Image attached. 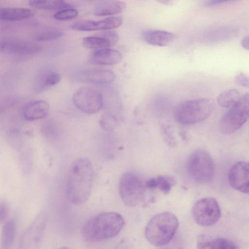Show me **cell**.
I'll return each instance as SVG.
<instances>
[{
    "instance_id": "1",
    "label": "cell",
    "mask_w": 249,
    "mask_h": 249,
    "mask_svg": "<svg viewBox=\"0 0 249 249\" xmlns=\"http://www.w3.org/2000/svg\"><path fill=\"white\" fill-rule=\"evenodd\" d=\"M94 170L87 158L76 159L70 167L66 184V194L69 201L76 205L85 203L92 190Z\"/></svg>"
},
{
    "instance_id": "2",
    "label": "cell",
    "mask_w": 249,
    "mask_h": 249,
    "mask_svg": "<svg viewBox=\"0 0 249 249\" xmlns=\"http://www.w3.org/2000/svg\"><path fill=\"white\" fill-rule=\"evenodd\" d=\"M125 222L123 216L116 212H106L88 220L82 229V235L88 241L99 242L118 234Z\"/></svg>"
},
{
    "instance_id": "3",
    "label": "cell",
    "mask_w": 249,
    "mask_h": 249,
    "mask_svg": "<svg viewBox=\"0 0 249 249\" xmlns=\"http://www.w3.org/2000/svg\"><path fill=\"white\" fill-rule=\"evenodd\" d=\"M177 217L169 212L154 215L146 225L144 234L147 240L159 247L168 244L173 238L178 228Z\"/></svg>"
},
{
    "instance_id": "4",
    "label": "cell",
    "mask_w": 249,
    "mask_h": 249,
    "mask_svg": "<svg viewBox=\"0 0 249 249\" xmlns=\"http://www.w3.org/2000/svg\"><path fill=\"white\" fill-rule=\"evenodd\" d=\"M213 109V103L209 99H195L178 104L173 115L175 120L180 124H193L208 118Z\"/></svg>"
},
{
    "instance_id": "5",
    "label": "cell",
    "mask_w": 249,
    "mask_h": 249,
    "mask_svg": "<svg viewBox=\"0 0 249 249\" xmlns=\"http://www.w3.org/2000/svg\"><path fill=\"white\" fill-rule=\"evenodd\" d=\"M187 169L193 179L200 183H206L213 178L215 166L210 154L204 149H199L190 156Z\"/></svg>"
},
{
    "instance_id": "6",
    "label": "cell",
    "mask_w": 249,
    "mask_h": 249,
    "mask_svg": "<svg viewBox=\"0 0 249 249\" xmlns=\"http://www.w3.org/2000/svg\"><path fill=\"white\" fill-rule=\"evenodd\" d=\"M146 187L142 178L136 174L127 172L121 178L119 192L124 203L128 207H135L144 200Z\"/></svg>"
},
{
    "instance_id": "7",
    "label": "cell",
    "mask_w": 249,
    "mask_h": 249,
    "mask_svg": "<svg viewBox=\"0 0 249 249\" xmlns=\"http://www.w3.org/2000/svg\"><path fill=\"white\" fill-rule=\"evenodd\" d=\"M249 99L248 93L242 96L240 101L221 117L219 128L223 133H233L247 122L249 116Z\"/></svg>"
},
{
    "instance_id": "8",
    "label": "cell",
    "mask_w": 249,
    "mask_h": 249,
    "mask_svg": "<svg viewBox=\"0 0 249 249\" xmlns=\"http://www.w3.org/2000/svg\"><path fill=\"white\" fill-rule=\"evenodd\" d=\"M192 215L198 225L209 227L220 219L221 212L217 201L212 197H204L197 200L193 205Z\"/></svg>"
},
{
    "instance_id": "9",
    "label": "cell",
    "mask_w": 249,
    "mask_h": 249,
    "mask_svg": "<svg viewBox=\"0 0 249 249\" xmlns=\"http://www.w3.org/2000/svg\"><path fill=\"white\" fill-rule=\"evenodd\" d=\"M72 102L79 110L89 114L98 112L103 106L102 94L89 87L77 89L73 95Z\"/></svg>"
},
{
    "instance_id": "10",
    "label": "cell",
    "mask_w": 249,
    "mask_h": 249,
    "mask_svg": "<svg viewBox=\"0 0 249 249\" xmlns=\"http://www.w3.org/2000/svg\"><path fill=\"white\" fill-rule=\"evenodd\" d=\"M249 167L247 161H239L231 166L228 174L230 186L234 189L244 194L249 193Z\"/></svg>"
},
{
    "instance_id": "11",
    "label": "cell",
    "mask_w": 249,
    "mask_h": 249,
    "mask_svg": "<svg viewBox=\"0 0 249 249\" xmlns=\"http://www.w3.org/2000/svg\"><path fill=\"white\" fill-rule=\"evenodd\" d=\"M41 50L38 44L20 39L0 40V52L15 54H34Z\"/></svg>"
},
{
    "instance_id": "12",
    "label": "cell",
    "mask_w": 249,
    "mask_h": 249,
    "mask_svg": "<svg viewBox=\"0 0 249 249\" xmlns=\"http://www.w3.org/2000/svg\"><path fill=\"white\" fill-rule=\"evenodd\" d=\"M73 76L77 81L95 85L108 84L115 79L114 73L111 71L98 69L79 70Z\"/></svg>"
},
{
    "instance_id": "13",
    "label": "cell",
    "mask_w": 249,
    "mask_h": 249,
    "mask_svg": "<svg viewBox=\"0 0 249 249\" xmlns=\"http://www.w3.org/2000/svg\"><path fill=\"white\" fill-rule=\"evenodd\" d=\"M45 218L40 213L23 233L20 245L21 248L33 249L38 245L44 229Z\"/></svg>"
},
{
    "instance_id": "14",
    "label": "cell",
    "mask_w": 249,
    "mask_h": 249,
    "mask_svg": "<svg viewBox=\"0 0 249 249\" xmlns=\"http://www.w3.org/2000/svg\"><path fill=\"white\" fill-rule=\"evenodd\" d=\"M123 21L122 17L113 16L99 21L85 20L78 21L72 24L71 28L79 31L107 30L119 27Z\"/></svg>"
},
{
    "instance_id": "15",
    "label": "cell",
    "mask_w": 249,
    "mask_h": 249,
    "mask_svg": "<svg viewBox=\"0 0 249 249\" xmlns=\"http://www.w3.org/2000/svg\"><path fill=\"white\" fill-rule=\"evenodd\" d=\"M123 58L118 51L108 48L95 50L89 55V62L99 65H111L119 63Z\"/></svg>"
},
{
    "instance_id": "16",
    "label": "cell",
    "mask_w": 249,
    "mask_h": 249,
    "mask_svg": "<svg viewBox=\"0 0 249 249\" xmlns=\"http://www.w3.org/2000/svg\"><path fill=\"white\" fill-rule=\"evenodd\" d=\"M49 109V104L45 101H32L26 104L23 108V117L28 121L41 119L48 115Z\"/></svg>"
},
{
    "instance_id": "17",
    "label": "cell",
    "mask_w": 249,
    "mask_h": 249,
    "mask_svg": "<svg viewBox=\"0 0 249 249\" xmlns=\"http://www.w3.org/2000/svg\"><path fill=\"white\" fill-rule=\"evenodd\" d=\"M142 37L147 44L158 47L169 45L174 39L175 36L168 31L160 30H148L142 32Z\"/></svg>"
},
{
    "instance_id": "18",
    "label": "cell",
    "mask_w": 249,
    "mask_h": 249,
    "mask_svg": "<svg viewBox=\"0 0 249 249\" xmlns=\"http://www.w3.org/2000/svg\"><path fill=\"white\" fill-rule=\"evenodd\" d=\"M126 4L119 0H107L99 3L95 8L93 14L97 16H113L122 13Z\"/></svg>"
},
{
    "instance_id": "19",
    "label": "cell",
    "mask_w": 249,
    "mask_h": 249,
    "mask_svg": "<svg viewBox=\"0 0 249 249\" xmlns=\"http://www.w3.org/2000/svg\"><path fill=\"white\" fill-rule=\"evenodd\" d=\"M34 15L33 11L23 8H0V20L17 21L30 18Z\"/></svg>"
},
{
    "instance_id": "20",
    "label": "cell",
    "mask_w": 249,
    "mask_h": 249,
    "mask_svg": "<svg viewBox=\"0 0 249 249\" xmlns=\"http://www.w3.org/2000/svg\"><path fill=\"white\" fill-rule=\"evenodd\" d=\"M240 92L235 89H229L222 92L217 97L218 104L223 107L231 108L241 99Z\"/></svg>"
},
{
    "instance_id": "21",
    "label": "cell",
    "mask_w": 249,
    "mask_h": 249,
    "mask_svg": "<svg viewBox=\"0 0 249 249\" xmlns=\"http://www.w3.org/2000/svg\"><path fill=\"white\" fill-rule=\"evenodd\" d=\"M83 46L90 49L98 50L108 48L113 46L109 39L104 36L101 33L99 35L89 36L83 39Z\"/></svg>"
},
{
    "instance_id": "22",
    "label": "cell",
    "mask_w": 249,
    "mask_h": 249,
    "mask_svg": "<svg viewBox=\"0 0 249 249\" xmlns=\"http://www.w3.org/2000/svg\"><path fill=\"white\" fill-rule=\"evenodd\" d=\"M16 227L13 220H9L3 226L1 232V245L4 249L11 247L16 235Z\"/></svg>"
},
{
    "instance_id": "23",
    "label": "cell",
    "mask_w": 249,
    "mask_h": 249,
    "mask_svg": "<svg viewBox=\"0 0 249 249\" xmlns=\"http://www.w3.org/2000/svg\"><path fill=\"white\" fill-rule=\"evenodd\" d=\"M72 6L64 0H43L35 8L48 10H61Z\"/></svg>"
},
{
    "instance_id": "24",
    "label": "cell",
    "mask_w": 249,
    "mask_h": 249,
    "mask_svg": "<svg viewBox=\"0 0 249 249\" xmlns=\"http://www.w3.org/2000/svg\"><path fill=\"white\" fill-rule=\"evenodd\" d=\"M61 80L60 74L56 71H51L46 73L40 78L38 83L37 88L39 89L51 87L57 84Z\"/></svg>"
},
{
    "instance_id": "25",
    "label": "cell",
    "mask_w": 249,
    "mask_h": 249,
    "mask_svg": "<svg viewBox=\"0 0 249 249\" xmlns=\"http://www.w3.org/2000/svg\"><path fill=\"white\" fill-rule=\"evenodd\" d=\"M238 245L233 241L223 238H212L210 249H236Z\"/></svg>"
},
{
    "instance_id": "26",
    "label": "cell",
    "mask_w": 249,
    "mask_h": 249,
    "mask_svg": "<svg viewBox=\"0 0 249 249\" xmlns=\"http://www.w3.org/2000/svg\"><path fill=\"white\" fill-rule=\"evenodd\" d=\"M157 188H159L165 194H168L171 191L175 181L173 178L168 176H160L156 178Z\"/></svg>"
},
{
    "instance_id": "27",
    "label": "cell",
    "mask_w": 249,
    "mask_h": 249,
    "mask_svg": "<svg viewBox=\"0 0 249 249\" xmlns=\"http://www.w3.org/2000/svg\"><path fill=\"white\" fill-rule=\"evenodd\" d=\"M63 36V32L58 29L47 30L38 35L36 40L38 41H50L57 39Z\"/></svg>"
},
{
    "instance_id": "28",
    "label": "cell",
    "mask_w": 249,
    "mask_h": 249,
    "mask_svg": "<svg viewBox=\"0 0 249 249\" xmlns=\"http://www.w3.org/2000/svg\"><path fill=\"white\" fill-rule=\"evenodd\" d=\"M78 15L77 10L72 8L61 10L54 15V18L58 20H67L76 18Z\"/></svg>"
},
{
    "instance_id": "29",
    "label": "cell",
    "mask_w": 249,
    "mask_h": 249,
    "mask_svg": "<svg viewBox=\"0 0 249 249\" xmlns=\"http://www.w3.org/2000/svg\"><path fill=\"white\" fill-rule=\"evenodd\" d=\"M169 130L166 126L163 125L161 127V134L164 141L169 146L173 147L177 144V142Z\"/></svg>"
},
{
    "instance_id": "30",
    "label": "cell",
    "mask_w": 249,
    "mask_h": 249,
    "mask_svg": "<svg viewBox=\"0 0 249 249\" xmlns=\"http://www.w3.org/2000/svg\"><path fill=\"white\" fill-rule=\"evenodd\" d=\"M212 237L206 234H200L197 238L198 249H210Z\"/></svg>"
},
{
    "instance_id": "31",
    "label": "cell",
    "mask_w": 249,
    "mask_h": 249,
    "mask_svg": "<svg viewBox=\"0 0 249 249\" xmlns=\"http://www.w3.org/2000/svg\"><path fill=\"white\" fill-rule=\"evenodd\" d=\"M234 80L235 83L240 86L243 87H249V78L248 76L244 73L240 72L237 74L234 78Z\"/></svg>"
},
{
    "instance_id": "32",
    "label": "cell",
    "mask_w": 249,
    "mask_h": 249,
    "mask_svg": "<svg viewBox=\"0 0 249 249\" xmlns=\"http://www.w3.org/2000/svg\"><path fill=\"white\" fill-rule=\"evenodd\" d=\"M8 209L6 205L0 202V222L4 220L7 215Z\"/></svg>"
},
{
    "instance_id": "33",
    "label": "cell",
    "mask_w": 249,
    "mask_h": 249,
    "mask_svg": "<svg viewBox=\"0 0 249 249\" xmlns=\"http://www.w3.org/2000/svg\"><path fill=\"white\" fill-rule=\"evenodd\" d=\"M145 185L146 188L150 190L157 188V178H154L149 179L145 182Z\"/></svg>"
},
{
    "instance_id": "34",
    "label": "cell",
    "mask_w": 249,
    "mask_h": 249,
    "mask_svg": "<svg viewBox=\"0 0 249 249\" xmlns=\"http://www.w3.org/2000/svg\"><path fill=\"white\" fill-rule=\"evenodd\" d=\"M233 0H209L206 3L207 6H212Z\"/></svg>"
},
{
    "instance_id": "35",
    "label": "cell",
    "mask_w": 249,
    "mask_h": 249,
    "mask_svg": "<svg viewBox=\"0 0 249 249\" xmlns=\"http://www.w3.org/2000/svg\"><path fill=\"white\" fill-rule=\"evenodd\" d=\"M158 2L166 5L171 6L176 3L178 0H156Z\"/></svg>"
},
{
    "instance_id": "36",
    "label": "cell",
    "mask_w": 249,
    "mask_h": 249,
    "mask_svg": "<svg viewBox=\"0 0 249 249\" xmlns=\"http://www.w3.org/2000/svg\"><path fill=\"white\" fill-rule=\"evenodd\" d=\"M241 45L243 48L248 50L249 49V38L248 36L244 37L241 41Z\"/></svg>"
},
{
    "instance_id": "37",
    "label": "cell",
    "mask_w": 249,
    "mask_h": 249,
    "mask_svg": "<svg viewBox=\"0 0 249 249\" xmlns=\"http://www.w3.org/2000/svg\"><path fill=\"white\" fill-rule=\"evenodd\" d=\"M42 0H29V4L32 6L35 7Z\"/></svg>"
},
{
    "instance_id": "38",
    "label": "cell",
    "mask_w": 249,
    "mask_h": 249,
    "mask_svg": "<svg viewBox=\"0 0 249 249\" xmlns=\"http://www.w3.org/2000/svg\"><path fill=\"white\" fill-rule=\"evenodd\" d=\"M87 2H91V3H97L98 4L100 3L103 1H105L107 0H84Z\"/></svg>"
}]
</instances>
